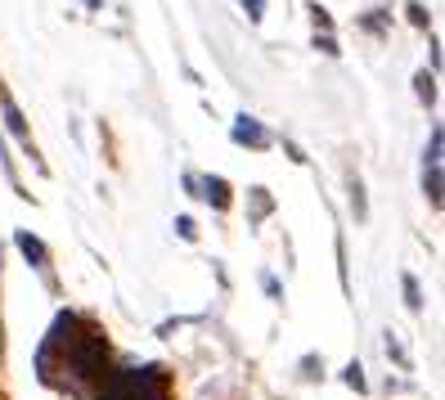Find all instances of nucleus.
Listing matches in <instances>:
<instances>
[{"mask_svg":"<svg viewBox=\"0 0 445 400\" xmlns=\"http://www.w3.org/2000/svg\"><path fill=\"white\" fill-rule=\"evenodd\" d=\"M99 400H167V374L158 365L112 374L108 387L99 392Z\"/></svg>","mask_w":445,"mask_h":400,"instance_id":"obj_1","label":"nucleus"},{"mask_svg":"<svg viewBox=\"0 0 445 400\" xmlns=\"http://www.w3.org/2000/svg\"><path fill=\"white\" fill-rule=\"evenodd\" d=\"M234 140H239V144H257V149H266V144H270V135H266V131H261L257 122L248 117V112H243V117L234 122Z\"/></svg>","mask_w":445,"mask_h":400,"instance_id":"obj_2","label":"nucleus"},{"mask_svg":"<svg viewBox=\"0 0 445 400\" xmlns=\"http://www.w3.org/2000/svg\"><path fill=\"white\" fill-rule=\"evenodd\" d=\"M14 243H18V252H23V256H27V261H32V265H45V261H50V252H45V243L36 239V234L18 230V234H14Z\"/></svg>","mask_w":445,"mask_h":400,"instance_id":"obj_3","label":"nucleus"},{"mask_svg":"<svg viewBox=\"0 0 445 400\" xmlns=\"http://www.w3.org/2000/svg\"><path fill=\"white\" fill-rule=\"evenodd\" d=\"M203 194H207V203H212V207H230V185H225L221 176H207L203 180Z\"/></svg>","mask_w":445,"mask_h":400,"instance_id":"obj_4","label":"nucleus"},{"mask_svg":"<svg viewBox=\"0 0 445 400\" xmlns=\"http://www.w3.org/2000/svg\"><path fill=\"white\" fill-rule=\"evenodd\" d=\"M5 122H9V131H14L18 140H27V122H23V112H18V103L5 94Z\"/></svg>","mask_w":445,"mask_h":400,"instance_id":"obj_5","label":"nucleus"},{"mask_svg":"<svg viewBox=\"0 0 445 400\" xmlns=\"http://www.w3.org/2000/svg\"><path fill=\"white\" fill-rule=\"evenodd\" d=\"M423 189H428V198L441 207V167H423Z\"/></svg>","mask_w":445,"mask_h":400,"instance_id":"obj_6","label":"nucleus"},{"mask_svg":"<svg viewBox=\"0 0 445 400\" xmlns=\"http://www.w3.org/2000/svg\"><path fill=\"white\" fill-rule=\"evenodd\" d=\"M405 301H410L414 310L423 306V297H419V279H414V274H405Z\"/></svg>","mask_w":445,"mask_h":400,"instance_id":"obj_7","label":"nucleus"},{"mask_svg":"<svg viewBox=\"0 0 445 400\" xmlns=\"http://www.w3.org/2000/svg\"><path fill=\"white\" fill-rule=\"evenodd\" d=\"M346 387H355V392H364V374H360V365H346Z\"/></svg>","mask_w":445,"mask_h":400,"instance_id":"obj_8","label":"nucleus"},{"mask_svg":"<svg viewBox=\"0 0 445 400\" xmlns=\"http://www.w3.org/2000/svg\"><path fill=\"white\" fill-rule=\"evenodd\" d=\"M419 94H423V99H437V85H432V77H428V72H419Z\"/></svg>","mask_w":445,"mask_h":400,"instance_id":"obj_9","label":"nucleus"},{"mask_svg":"<svg viewBox=\"0 0 445 400\" xmlns=\"http://www.w3.org/2000/svg\"><path fill=\"white\" fill-rule=\"evenodd\" d=\"M315 45H319L324 54H337V45H333V36H328V32H324V36H315Z\"/></svg>","mask_w":445,"mask_h":400,"instance_id":"obj_10","label":"nucleus"},{"mask_svg":"<svg viewBox=\"0 0 445 400\" xmlns=\"http://www.w3.org/2000/svg\"><path fill=\"white\" fill-rule=\"evenodd\" d=\"M176 230L185 234V239H194V221H189V216H180V221H176Z\"/></svg>","mask_w":445,"mask_h":400,"instance_id":"obj_11","label":"nucleus"},{"mask_svg":"<svg viewBox=\"0 0 445 400\" xmlns=\"http://www.w3.org/2000/svg\"><path fill=\"white\" fill-rule=\"evenodd\" d=\"M261 5H266V0H248V18H261Z\"/></svg>","mask_w":445,"mask_h":400,"instance_id":"obj_12","label":"nucleus"}]
</instances>
